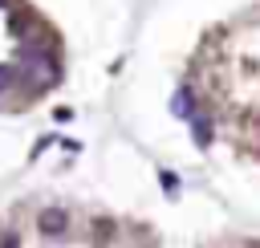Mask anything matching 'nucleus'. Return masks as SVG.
I'll return each instance as SVG.
<instances>
[{
	"instance_id": "nucleus-1",
	"label": "nucleus",
	"mask_w": 260,
	"mask_h": 248,
	"mask_svg": "<svg viewBox=\"0 0 260 248\" xmlns=\"http://www.w3.org/2000/svg\"><path fill=\"white\" fill-rule=\"evenodd\" d=\"M65 224H69L65 207H45V211L37 215V228H41L45 236H61V232H65Z\"/></svg>"
},
{
	"instance_id": "nucleus-2",
	"label": "nucleus",
	"mask_w": 260,
	"mask_h": 248,
	"mask_svg": "<svg viewBox=\"0 0 260 248\" xmlns=\"http://www.w3.org/2000/svg\"><path fill=\"white\" fill-rule=\"evenodd\" d=\"M191 134H195V142H199V146H211V122H207L203 114H195V118H191Z\"/></svg>"
},
{
	"instance_id": "nucleus-3",
	"label": "nucleus",
	"mask_w": 260,
	"mask_h": 248,
	"mask_svg": "<svg viewBox=\"0 0 260 248\" xmlns=\"http://www.w3.org/2000/svg\"><path fill=\"white\" fill-rule=\"evenodd\" d=\"M175 114H179V118H191V102H187V89H179V94H175Z\"/></svg>"
},
{
	"instance_id": "nucleus-4",
	"label": "nucleus",
	"mask_w": 260,
	"mask_h": 248,
	"mask_svg": "<svg viewBox=\"0 0 260 248\" xmlns=\"http://www.w3.org/2000/svg\"><path fill=\"white\" fill-rule=\"evenodd\" d=\"M162 187H167V191H175V187H179V179H175L171 171H162Z\"/></svg>"
},
{
	"instance_id": "nucleus-5",
	"label": "nucleus",
	"mask_w": 260,
	"mask_h": 248,
	"mask_svg": "<svg viewBox=\"0 0 260 248\" xmlns=\"http://www.w3.org/2000/svg\"><path fill=\"white\" fill-rule=\"evenodd\" d=\"M8 81H12V69H8V65H0V89H4Z\"/></svg>"
}]
</instances>
